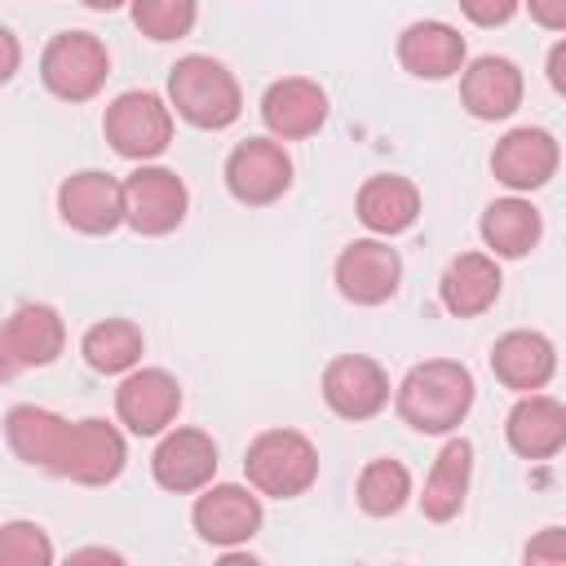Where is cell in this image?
Masks as SVG:
<instances>
[{"instance_id": "6da1fadb", "label": "cell", "mask_w": 566, "mask_h": 566, "mask_svg": "<svg viewBox=\"0 0 566 566\" xmlns=\"http://www.w3.org/2000/svg\"><path fill=\"white\" fill-rule=\"evenodd\" d=\"M473 407V376L455 358L416 363L398 385V416L416 433H451Z\"/></svg>"}, {"instance_id": "7a4b0ae2", "label": "cell", "mask_w": 566, "mask_h": 566, "mask_svg": "<svg viewBox=\"0 0 566 566\" xmlns=\"http://www.w3.org/2000/svg\"><path fill=\"white\" fill-rule=\"evenodd\" d=\"M168 102L177 106V115L186 124L212 128V133L230 128L243 111L239 80L217 57H203V53H190L168 71Z\"/></svg>"}, {"instance_id": "3957f363", "label": "cell", "mask_w": 566, "mask_h": 566, "mask_svg": "<svg viewBox=\"0 0 566 566\" xmlns=\"http://www.w3.org/2000/svg\"><path fill=\"white\" fill-rule=\"evenodd\" d=\"M243 473L261 495L274 500H292L305 495L318 478V451L305 433L296 429H265L252 438L248 455H243Z\"/></svg>"}, {"instance_id": "277c9868", "label": "cell", "mask_w": 566, "mask_h": 566, "mask_svg": "<svg viewBox=\"0 0 566 566\" xmlns=\"http://www.w3.org/2000/svg\"><path fill=\"white\" fill-rule=\"evenodd\" d=\"M40 75L53 97L62 102H88L111 75V53L93 31H62L49 40L40 57Z\"/></svg>"}, {"instance_id": "5b68a950", "label": "cell", "mask_w": 566, "mask_h": 566, "mask_svg": "<svg viewBox=\"0 0 566 566\" xmlns=\"http://www.w3.org/2000/svg\"><path fill=\"white\" fill-rule=\"evenodd\" d=\"M102 128H106V142L124 159H155L172 142V106L159 93L133 88V93H119L106 106Z\"/></svg>"}, {"instance_id": "8992f818", "label": "cell", "mask_w": 566, "mask_h": 566, "mask_svg": "<svg viewBox=\"0 0 566 566\" xmlns=\"http://www.w3.org/2000/svg\"><path fill=\"white\" fill-rule=\"evenodd\" d=\"M186 181L172 168H155L142 164L137 172H128L124 181V221L137 234H168L186 221Z\"/></svg>"}, {"instance_id": "52a82bcc", "label": "cell", "mask_w": 566, "mask_h": 566, "mask_svg": "<svg viewBox=\"0 0 566 566\" xmlns=\"http://www.w3.org/2000/svg\"><path fill=\"white\" fill-rule=\"evenodd\" d=\"M124 460H128V447H124V433L111 424V420H75L71 433H66V451H62V464H57V478H71L80 486H106L124 473Z\"/></svg>"}, {"instance_id": "ba28073f", "label": "cell", "mask_w": 566, "mask_h": 566, "mask_svg": "<svg viewBox=\"0 0 566 566\" xmlns=\"http://www.w3.org/2000/svg\"><path fill=\"white\" fill-rule=\"evenodd\" d=\"M226 186H230V195L239 203H252V208L274 203L292 186V159H287V150L279 142L248 137L226 159Z\"/></svg>"}, {"instance_id": "9c48e42d", "label": "cell", "mask_w": 566, "mask_h": 566, "mask_svg": "<svg viewBox=\"0 0 566 566\" xmlns=\"http://www.w3.org/2000/svg\"><path fill=\"white\" fill-rule=\"evenodd\" d=\"M57 212L80 234H111L124 226V181L97 168L71 172L57 186Z\"/></svg>"}, {"instance_id": "30bf717a", "label": "cell", "mask_w": 566, "mask_h": 566, "mask_svg": "<svg viewBox=\"0 0 566 566\" xmlns=\"http://www.w3.org/2000/svg\"><path fill=\"white\" fill-rule=\"evenodd\" d=\"M323 402L340 420H371L389 402V376L367 354H340L323 371Z\"/></svg>"}, {"instance_id": "8fae6325", "label": "cell", "mask_w": 566, "mask_h": 566, "mask_svg": "<svg viewBox=\"0 0 566 566\" xmlns=\"http://www.w3.org/2000/svg\"><path fill=\"white\" fill-rule=\"evenodd\" d=\"M115 411H119V420L137 438H155V433H164L177 420V411H181V385L164 367L128 371L119 380V389H115Z\"/></svg>"}, {"instance_id": "7c38bea8", "label": "cell", "mask_w": 566, "mask_h": 566, "mask_svg": "<svg viewBox=\"0 0 566 566\" xmlns=\"http://www.w3.org/2000/svg\"><path fill=\"white\" fill-rule=\"evenodd\" d=\"M402 283V256L380 239H354L336 256V287L354 305H380Z\"/></svg>"}, {"instance_id": "4fadbf2b", "label": "cell", "mask_w": 566, "mask_h": 566, "mask_svg": "<svg viewBox=\"0 0 566 566\" xmlns=\"http://www.w3.org/2000/svg\"><path fill=\"white\" fill-rule=\"evenodd\" d=\"M150 473L164 491H203L217 473V442L203 429H168L150 455Z\"/></svg>"}, {"instance_id": "5bb4252c", "label": "cell", "mask_w": 566, "mask_h": 566, "mask_svg": "<svg viewBox=\"0 0 566 566\" xmlns=\"http://www.w3.org/2000/svg\"><path fill=\"white\" fill-rule=\"evenodd\" d=\"M557 159H562V150H557V137L548 128H513L495 142L491 172L509 190H539L557 172Z\"/></svg>"}, {"instance_id": "9a60e30c", "label": "cell", "mask_w": 566, "mask_h": 566, "mask_svg": "<svg viewBox=\"0 0 566 566\" xmlns=\"http://www.w3.org/2000/svg\"><path fill=\"white\" fill-rule=\"evenodd\" d=\"M195 531L208 544L239 548V544H248L261 531V500L248 486H234V482L208 486L195 500Z\"/></svg>"}, {"instance_id": "2e32d148", "label": "cell", "mask_w": 566, "mask_h": 566, "mask_svg": "<svg viewBox=\"0 0 566 566\" xmlns=\"http://www.w3.org/2000/svg\"><path fill=\"white\" fill-rule=\"evenodd\" d=\"M261 119L274 137L283 142H296V137H310L323 128L327 119V93L305 80V75H287V80H274L261 97Z\"/></svg>"}, {"instance_id": "e0dca14e", "label": "cell", "mask_w": 566, "mask_h": 566, "mask_svg": "<svg viewBox=\"0 0 566 566\" xmlns=\"http://www.w3.org/2000/svg\"><path fill=\"white\" fill-rule=\"evenodd\" d=\"M504 438L522 460H548L566 447V407L548 394H522L504 420Z\"/></svg>"}, {"instance_id": "ac0fdd59", "label": "cell", "mask_w": 566, "mask_h": 566, "mask_svg": "<svg viewBox=\"0 0 566 566\" xmlns=\"http://www.w3.org/2000/svg\"><path fill=\"white\" fill-rule=\"evenodd\" d=\"M66 433H71V420H62L57 411L31 407V402L9 407V416H4V442H9V451H13L22 464H31V469L57 473L62 451H66Z\"/></svg>"}, {"instance_id": "d6986e66", "label": "cell", "mask_w": 566, "mask_h": 566, "mask_svg": "<svg viewBox=\"0 0 566 566\" xmlns=\"http://www.w3.org/2000/svg\"><path fill=\"white\" fill-rule=\"evenodd\" d=\"M491 371H495L509 389L535 394V389H544V385L553 380V371H557V349H553V340H548L544 332L517 327V332H504V336L491 345Z\"/></svg>"}, {"instance_id": "ffe728a7", "label": "cell", "mask_w": 566, "mask_h": 566, "mask_svg": "<svg viewBox=\"0 0 566 566\" xmlns=\"http://www.w3.org/2000/svg\"><path fill=\"white\" fill-rule=\"evenodd\" d=\"M398 62L420 80H451L464 66V35L447 22H411L398 35Z\"/></svg>"}, {"instance_id": "44dd1931", "label": "cell", "mask_w": 566, "mask_h": 566, "mask_svg": "<svg viewBox=\"0 0 566 566\" xmlns=\"http://www.w3.org/2000/svg\"><path fill=\"white\" fill-rule=\"evenodd\" d=\"M460 97L473 119H504L522 106V71L509 57H478L460 80Z\"/></svg>"}, {"instance_id": "7402d4cb", "label": "cell", "mask_w": 566, "mask_h": 566, "mask_svg": "<svg viewBox=\"0 0 566 566\" xmlns=\"http://www.w3.org/2000/svg\"><path fill=\"white\" fill-rule=\"evenodd\" d=\"M500 283H504V279H500L495 256H486V252H460V256L447 265V274H442V283H438V296H442V305H447L455 318H473V314H482V310L495 305Z\"/></svg>"}, {"instance_id": "603a6c76", "label": "cell", "mask_w": 566, "mask_h": 566, "mask_svg": "<svg viewBox=\"0 0 566 566\" xmlns=\"http://www.w3.org/2000/svg\"><path fill=\"white\" fill-rule=\"evenodd\" d=\"M420 217V190L398 177V172H380L371 181H363L358 190V221L371 234H402L411 230Z\"/></svg>"}, {"instance_id": "cb8c5ba5", "label": "cell", "mask_w": 566, "mask_h": 566, "mask_svg": "<svg viewBox=\"0 0 566 566\" xmlns=\"http://www.w3.org/2000/svg\"><path fill=\"white\" fill-rule=\"evenodd\" d=\"M469 478H473V447L464 438H451L429 478H424V491H420V509L429 522H451L460 509H464V495H469Z\"/></svg>"}, {"instance_id": "d4e9b609", "label": "cell", "mask_w": 566, "mask_h": 566, "mask_svg": "<svg viewBox=\"0 0 566 566\" xmlns=\"http://www.w3.org/2000/svg\"><path fill=\"white\" fill-rule=\"evenodd\" d=\"M9 332V345H13V358L22 367H49L57 363L62 345H66V323L53 305H40V301H27L9 314L4 323Z\"/></svg>"}, {"instance_id": "484cf974", "label": "cell", "mask_w": 566, "mask_h": 566, "mask_svg": "<svg viewBox=\"0 0 566 566\" xmlns=\"http://www.w3.org/2000/svg\"><path fill=\"white\" fill-rule=\"evenodd\" d=\"M539 208L531 199H495L482 212V239L495 256H526L539 243Z\"/></svg>"}, {"instance_id": "4316f807", "label": "cell", "mask_w": 566, "mask_h": 566, "mask_svg": "<svg viewBox=\"0 0 566 566\" xmlns=\"http://www.w3.org/2000/svg\"><path fill=\"white\" fill-rule=\"evenodd\" d=\"M142 349H146L142 327L128 323V318H102V323H93V327L84 332V340H80L84 363H88L93 371H102V376H119V371L137 367Z\"/></svg>"}, {"instance_id": "83f0119b", "label": "cell", "mask_w": 566, "mask_h": 566, "mask_svg": "<svg viewBox=\"0 0 566 566\" xmlns=\"http://www.w3.org/2000/svg\"><path fill=\"white\" fill-rule=\"evenodd\" d=\"M411 500V473L407 464L398 460H371L363 473H358V509L371 513V517H389L398 513L402 504Z\"/></svg>"}, {"instance_id": "f1b7e54d", "label": "cell", "mask_w": 566, "mask_h": 566, "mask_svg": "<svg viewBox=\"0 0 566 566\" xmlns=\"http://www.w3.org/2000/svg\"><path fill=\"white\" fill-rule=\"evenodd\" d=\"M195 18H199L195 0H137L133 4V22L150 40H181L195 27Z\"/></svg>"}, {"instance_id": "f546056e", "label": "cell", "mask_w": 566, "mask_h": 566, "mask_svg": "<svg viewBox=\"0 0 566 566\" xmlns=\"http://www.w3.org/2000/svg\"><path fill=\"white\" fill-rule=\"evenodd\" d=\"M0 566H53V539L35 522L0 526Z\"/></svg>"}, {"instance_id": "4dcf8cb0", "label": "cell", "mask_w": 566, "mask_h": 566, "mask_svg": "<svg viewBox=\"0 0 566 566\" xmlns=\"http://www.w3.org/2000/svg\"><path fill=\"white\" fill-rule=\"evenodd\" d=\"M522 562H526V566H566V531H562V526H544V531L526 544Z\"/></svg>"}, {"instance_id": "1f68e13d", "label": "cell", "mask_w": 566, "mask_h": 566, "mask_svg": "<svg viewBox=\"0 0 566 566\" xmlns=\"http://www.w3.org/2000/svg\"><path fill=\"white\" fill-rule=\"evenodd\" d=\"M464 13H469L473 22H482V27H495V22H509V18L517 13V4H513V0H500V4H482V0H464Z\"/></svg>"}, {"instance_id": "d6a6232c", "label": "cell", "mask_w": 566, "mask_h": 566, "mask_svg": "<svg viewBox=\"0 0 566 566\" xmlns=\"http://www.w3.org/2000/svg\"><path fill=\"white\" fill-rule=\"evenodd\" d=\"M62 566H128L115 548H102V544H88V548H75Z\"/></svg>"}, {"instance_id": "836d02e7", "label": "cell", "mask_w": 566, "mask_h": 566, "mask_svg": "<svg viewBox=\"0 0 566 566\" xmlns=\"http://www.w3.org/2000/svg\"><path fill=\"white\" fill-rule=\"evenodd\" d=\"M18 62H22V49H18V35H13L9 27H0V84H9V80H13V71H18Z\"/></svg>"}, {"instance_id": "e575fe53", "label": "cell", "mask_w": 566, "mask_h": 566, "mask_svg": "<svg viewBox=\"0 0 566 566\" xmlns=\"http://www.w3.org/2000/svg\"><path fill=\"white\" fill-rule=\"evenodd\" d=\"M548 84L557 93H566V40H557L553 53H548Z\"/></svg>"}, {"instance_id": "d590c367", "label": "cell", "mask_w": 566, "mask_h": 566, "mask_svg": "<svg viewBox=\"0 0 566 566\" xmlns=\"http://www.w3.org/2000/svg\"><path fill=\"white\" fill-rule=\"evenodd\" d=\"M22 371V363L13 358V345H9V332H4V323H0V385L4 380H13Z\"/></svg>"}, {"instance_id": "8d00e7d4", "label": "cell", "mask_w": 566, "mask_h": 566, "mask_svg": "<svg viewBox=\"0 0 566 566\" xmlns=\"http://www.w3.org/2000/svg\"><path fill=\"white\" fill-rule=\"evenodd\" d=\"M531 18H539L544 27H566V4H539V0H531Z\"/></svg>"}, {"instance_id": "74e56055", "label": "cell", "mask_w": 566, "mask_h": 566, "mask_svg": "<svg viewBox=\"0 0 566 566\" xmlns=\"http://www.w3.org/2000/svg\"><path fill=\"white\" fill-rule=\"evenodd\" d=\"M217 566H261V562H256V557H248V553H226Z\"/></svg>"}]
</instances>
